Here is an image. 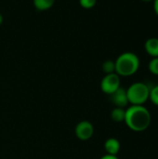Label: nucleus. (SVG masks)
<instances>
[{
    "instance_id": "f257e3e1",
    "label": "nucleus",
    "mask_w": 158,
    "mask_h": 159,
    "mask_svg": "<svg viewBox=\"0 0 158 159\" xmlns=\"http://www.w3.org/2000/svg\"><path fill=\"white\" fill-rule=\"evenodd\" d=\"M151 120V114L143 105H130L126 109L124 122L132 131H145L150 127Z\"/></svg>"
},
{
    "instance_id": "f03ea898",
    "label": "nucleus",
    "mask_w": 158,
    "mask_h": 159,
    "mask_svg": "<svg viewBox=\"0 0 158 159\" xmlns=\"http://www.w3.org/2000/svg\"><path fill=\"white\" fill-rule=\"evenodd\" d=\"M115 74L119 76H131L136 74L140 68V58L133 52H124L115 61Z\"/></svg>"
},
{
    "instance_id": "7ed1b4c3",
    "label": "nucleus",
    "mask_w": 158,
    "mask_h": 159,
    "mask_svg": "<svg viewBox=\"0 0 158 159\" xmlns=\"http://www.w3.org/2000/svg\"><path fill=\"white\" fill-rule=\"evenodd\" d=\"M126 90L129 103L131 105H143L149 100L150 88L143 82H135Z\"/></svg>"
},
{
    "instance_id": "20e7f679",
    "label": "nucleus",
    "mask_w": 158,
    "mask_h": 159,
    "mask_svg": "<svg viewBox=\"0 0 158 159\" xmlns=\"http://www.w3.org/2000/svg\"><path fill=\"white\" fill-rule=\"evenodd\" d=\"M120 84V76L117 74H108L105 75L101 81V89L104 94L112 95L121 87Z\"/></svg>"
},
{
    "instance_id": "39448f33",
    "label": "nucleus",
    "mask_w": 158,
    "mask_h": 159,
    "mask_svg": "<svg viewBox=\"0 0 158 159\" xmlns=\"http://www.w3.org/2000/svg\"><path fill=\"white\" fill-rule=\"evenodd\" d=\"M74 133L77 139L80 141H88L94 134V127L91 122L88 120H82L76 125Z\"/></svg>"
},
{
    "instance_id": "423d86ee",
    "label": "nucleus",
    "mask_w": 158,
    "mask_h": 159,
    "mask_svg": "<svg viewBox=\"0 0 158 159\" xmlns=\"http://www.w3.org/2000/svg\"><path fill=\"white\" fill-rule=\"evenodd\" d=\"M110 96H111V101L115 107L125 108L129 104L127 96V90L121 87Z\"/></svg>"
},
{
    "instance_id": "0eeeda50",
    "label": "nucleus",
    "mask_w": 158,
    "mask_h": 159,
    "mask_svg": "<svg viewBox=\"0 0 158 159\" xmlns=\"http://www.w3.org/2000/svg\"><path fill=\"white\" fill-rule=\"evenodd\" d=\"M121 148L120 142L115 138H109L104 143V150L106 155L111 156H117Z\"/></svg>"
},
{
    "instance_id": "6e6552de",
    "label": "nucleus",
    "mask_w": 158,
    "mask_h": 159,
    "mask_svg": "<svg viewBox=\"0 0 158 159\" xmlns=\"http://www.w3.org/2000/svg\"><path fill=\"white\" fill-rule=\"evenodd\" d=\"M145 51L153 58L158 57V38L157 37H151L146 40L144 44Z\"/></svg>"
},
{
    "instance_id": "1a4fd4ad",
    "label": "nucleus",
    "mask_w": 158,
    "mask_h": 159,
    "mask_svg": "<svg viewBox=\"0 0 158 159\" xmlns=\"http://www.w3.org/2000/svg\"><path fill=\"white\" fill-rule=\"evenodd\" d=\"M125 116H126V109L125 108L115 107L111 112V118L116 123L124 122L125 121Z\"/></svg>"
},
{
    "instance_id": "9d476101",
    "label": "nucleus",
    "mask_w": 158,
    "mask_h": 159,
    "mask_svg": "<svg viewBox=\"0 0 158 159\" xmlns=\"http://www.w3.org/2000/svg\"><path fill=\"white\" fill-rule=\"evenodd\" d=\"M55 0H34V6L38 10H47L53 7Z\"/></svg>"
},
{
    "instance_id": "9b49d317",
    "label": "nucleus",
    "mask_w": 158,
    "mask_h": 159,
    "mask_svg": "<svg viewBox=\"0 0 158 159\" xmlns=\"http://www.w3.org/2000/svg\"><path fill=\"white\" fill-rule=\"evenodd\" d=\"M102 71L105 73V75L115 73V61H111V60L105 61L102 63Z\"/></svg>"
},
{
    "instance_id": "f8f14e48",
    "label": "nucleus",
    "mask_w": 158,
    "mask_h": 159,
    "mask_svg": "<svg viewBox=\"0 0 158 159\" xmlns=\"http://www.w3.org/2000/svg\"><path fill=\"white\" fill-rule=\"evenodd\" d=\"M149 100L151 101V102L153 104L158 106V85L153 87L152 89H150Z\"/></svg>"
},
{
    "instance_id": "ddd939ff",
    "label": "nucleus",
    "mask_w": 158,
    "mask_h": 159,
    "mask_svg": "<svg viewBox=\"0 0 158 159\" xmlns=\"http://www.w3.org/2000/svg\"><path fill=\"white\" fill-rule=\"evenodd\" d=\"M148 69L151 74H153L155 75H158V57L153 58L150 61V62L148 64Z\"/></svg>"
},
{
    "instance_id": "4468645a",
    "label": "nucleus",
    "mask_w": 158,
    "mask_h": 159,
    "mask_svg": "<svg viewBox=\"0 0 158 159\" xmlns=\"http://www.w3.org/2000/svg\"><path fill=\"white\" fill-rule=\"evenodd\" d=\"M79 4L82 7L90 9L95 7L97 4V0H79Z\"/></svg>"
},
{
    "instance_id": "2eb2a0df",
    "label": "nucleus",
    "mask_w": 158,
    "mask_h": 159,
    "mask_svg": "<svg viewBox=\"0 0 158 159\" xmlns=\"http://www.w3.org/2000/svg\"><path fill=\"white\" fill-rule=\"evenodd\" d=\"M100 159H119L117 157V156H111V155H104L103 157H102Z\"/></svg>"
},
{
    "instance_id": "dca6fc26",
    "label": "nucleus",
    "mask_w": 158,
    "mask_h": 159,
    "mask_svg": "<svg viewBox=\"0 0 158 159\" xmlns=\"http://www.w3.org/2000/svg\"><path fill=\"white\" fill-rule=\"evenodd\" d=\"M154 10L158 16V0H154Z\"/></svg>"
},
{
    "instance_id": "f3484780",
    "label": "nucleus",
    "mask_w": 158,
    "mask_h": 159,
    "mask_svg": "<svg viewBox=\"0 0 158 159\" xmlns=\"http://www.w3.org/2000/svg\"><path fill=\"white\" fill-rule=\"evenodd\" d=\"M2 22H3V16H2V14L0 13V25L2 24Z\"/></svg>"
},
{
    "instance_id": "a211bd4d",
    "label": "nucleus",
    "mask_w": 158,
    "mask_h": 159,
    "mask_svg": "<svg viewBox=\"0 0 158 159\" xmlns=\"http://www.w3.org/2000/svg\"><path fill=\"white\" fill-rule=\"evenodd\" d=\"M141 1H142V2H146V3H148V2H152V1H154V0H141Z\"/></svg>"
}]
</instances>
